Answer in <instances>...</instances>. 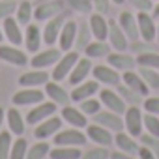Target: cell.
I'll return each mask as SVG.
<instances>
[{"instance_id": "obj_22", "label": "cell", "mask_w": 159, "mask_h": 159, "mask_svg": "<svg viewBox=\"0 0 159 159\" xmlns=\"http://www.w3.org/2000/svg\"><path fill=\"white\" fill-rule=\"evenodd\" d=\"M43 92H45V98L47 99H51L52 103H56L58 107H66V105H71L73 101H71V96H69V92L60 84V83H56V81H51L43 86Z\"/></svg>"}, {"instance_id": "obj_54", "label": "cell", "mask_w": 159, "mask_h": 159, "mask_svg": "<svg viewBox=\"0 0 159 159\" xmlns=\"http://www.w3.org/2000/svg\"><path fill=\"white\" fill-rule=\"evenodd\" d=\"M111 2L114 4V6H122V4H125L127 0H111Z\"/></svg>"}, {"instance_id": "obj_12", "label": "cell", "mask_w": 159, "mask_h": 159, "mask_svg": "<svg viewBox=\"0 0 159 159\" xmlns=\"http://www.w3.org/2000/svg\"><path fill=\"white\" fill-rule=\"evenodd\" d=\"M51 81V73L45 69H28L19 75L17 84L19 86H28V88H43Z\"/></svg>"}, {"instance_id": "obj_18", "label": "cell", "mask_w": 159, "mask_h": 159, "mask_svg": "<svg viewBox=\"0 0 159 159\" xmlns=\"http://www.w3.org/2000/svg\"><path fill=\"white\" fill-rule=\"evenodd\" d=\"M77 28H79V23L73 21V19H66L62 30H60V36H58V41H56V47L62 51V52H67L75 47V39H77Z\"/></svg>"}, {"instance_id": "obj_1", "label": "cell", "mask_w": 159, "mask_h": 159, "mask_svg": "<svg viewBox=\"0 0 159 159\" xmlns=\"http://www.w3.org/2000/svg\"><path fill=\"white\" fill-rule=\"evenodd\" d=\"M124 129L135 139L144 133V111L140 105H127L124 112Z\"/></svg>"}, {"instance_id": "obj_48", "label": "cell", "mask_w": 159, "mask_h": 159, "mask_svg": "<svg viewBox=\"0 0 159 159\" xmlns=\"http://www.w3.org/2000/svg\"><path fill=\"white\" fill-rule=\"evenodd\" d=\"M129 4L137 11H152L153 10V0H129Z\"/></svg>"}, {"instance_id": "obj_8", "label": "cell", "mask_w": 159, "mask_h": 159, "mask_svg": "<svg viewBox=\"0 0 159 159\" xmlns=\"http://www.w3.org/2000/svg\"><path fill=\"white\" fill-rule=\"evenodd\" d=\"M0 60L10 64V66H15V67H26L30 66V58H28V52H25L23 49H19L17 45H2L0 43Z\"/></svg>"}, {"instance_id": "obj_52", "label": "cell", "mask_w": 159, "mask_h": 159, "mask_svg": "<svg viewBox=\"0 0 159 159\" xmlns=\"http://www.w3.org/2000/svg\"><path fill=\"white\" fill-rule=\"evenodd\" d=\"M4 122H6V109L0 105V131H2V125H4Z\"/></svg>"}, {"instance_id": "obj_4", "label": "cell", "mask_w": 159, "mask_h": 159, "mask_svg": "<svg viewBox=\"0 0 159 159\" xmlns=\"http://www.w3.org/2000/svg\"><path fill=\"white\" fill-rule=\"evenodd\" d=\"M88 142V137L83 129L77 127H67V129H60L54 137H52V144L54 146H79L83 148Z\"/></svg>"}, {"instance_id": "obj_25", "label": "cell", "mask_w": 159, "mask_h": 159, "mask_svg": "<svg viewBox=\"0 0 159 159\" xmlns=\"http://www.w3.org/2000/svg\"><path fill=\"white\" fill-rule=\"evenodd\" d=\"M107 41H109V45H111L112 51H129V39L124 34V30L120 28L118 21H114V19H109V36H107Z\"/></svg>"}, {"instance_id": "obj_37", "label": "cell", "mask_w": 159, "mask_h": 159, "mask_svg": "<svg viewBox=\"0 0 159 159\" xmlns=\"http://www.w3.org/2000/svg\"><path fill=\"white\" fill-rule=\"evenodd\" d=\"M114 88H116V92L122 96V99H124L127 105H142V99H144V98H142L139 92H135L133 88H129L127 84L120 83V84H116Z\"/></svg>"}, {"instance_id": "obj_5", "label": "cell", "mask_w": 159, "mask_h": 159, "mask_svg": "<svg viewBox=\"0 0 159 159\" xmlns=\"http://www.w3.org/2000/svg\"><path fill=\"white\" fill-rule=\"evenodd\" d=\"M45 92L43 88H28V86H21L13 96H11V103L15 107H34L41 101H45Z\"/></svg>"}, {"instance_id": "obj_55", "label": "cell", "mask_w": 159, "mask_h": 159, "mask_svg": "<svg viewBox=\"0 0 159 159\" xmlns=\"http://www.w3.org/2000/svg\"><path fill=\"white\" fill-rule=\"evenodd\" d=\"M155 45L159 49V23H157V34H155Z\"/></svg>"}, {"instance_id": "obj_53", "label": "cell", "mask_w": 159, "mask_h": 159, "mask_svg": "<svg viewBox=\"0 0 159 159\" xmlns=\"http://www.w3.org/2000/svg\"><path fill=\"white\" fill-rule=\"evenodd\" d=\"M152 11H153V17H155V19H159V2L153 6V10H152Z\"/></svg>"}, {"instance_id": "obj_15", "label": "cell", "mask_w": 159, "mask_h": 159, "mask_svg": "<svg viewBox=\"0 0 159 159\" xmlns=\"http://www.w3.org/2000/svg\"><path fill=\"white\" fill-rule=\"evenodd\" d=\"M60 116L64 120V124H67L69 127H77V129H84L90 122H88V116L79 109L77 105H66V107H60Z\"/></svg>"}, {"instance_id": "obj_20", "label": "cell", "mask_w": 159, "mask_h": 159, "mask_svg": "<svg viewBox=\"0 0 159 159\" xmlns=\"http://www.w3.org/2000/svg\"><path fill=\"white\" fill-rule=\"evenodd\" d=\"M92 122L111 129L112 133H118V131H124V114H116L112 111H107V109H101L98 114L92 116Z\"/></svg>"}, {"instance_id": "obj_56", "label": "cell", "mask_w": 159, "mask_h": 159, "mask_svg": "<svg viewBox=\"0 0 159 159\" xmlns=\"http://www.w3.org/2000/svg\"><path fill=\"white\" fill-rule=\"evenodd\" d=\"M4 41V32H2V28H0V43Z\"/></svg>"}, {"instance_id": "obj_3", "label": "cell", "mask_w": 159, "mask_h": 159, "mask_svg": "<svg viewBox=\"0 0 159 159\" xmlns=\"http://www.w3.org/2000/svg\"><path fill=\"white\" fill-rule=\"evenodd\" d=\"M62 127H64V120H62L60 112H56V114L45 118L43 122H39L38 125H34L32 135H34L36 140H49V139H52Z\"/></svg>"}, {"instance_id": "obj_46", "label": "cell", "mask_w": 159, "mask_h": 159, "mask_svg": "<svg viewBox=\"0 0 159 159\" xmlns=\"http://www.w3.org/2000/svg\"><path fill=\"white\" fill-rule=\"evenodd\" d=\"M142 111L159 116V96H146L142 99Z\"/></svg>"}, {"instance_id": "obj_38", "label": "cell", "mask_w": 159, "mask_h": 159, "mask_svg": "<svg viewBox=\"0 0 159 159\" xmlns=\"http://www.w3.org/2000/svg\"><path fill=\"white\" fill-rule=\"evenodd\" d=\"M26 152H28V140L26 137H17L13 139L11 150H10V159H26Z\"/></svg>"}, {"instance_id": "obj_49", "label": "cell", "mask_w": 159, "mask_h": 159, "mask_svg": "<svg viewBox=\"0 0 159 159\" xmlns=\"http://www.w3.org/2000/svg\"><path fill=\"white\" fill-rule=\"evenodd\" d=\"M111 0H92V6H94V11L101 13V15H107L111 11Z\"/></svg>"}, {"instance_id": "obj_9", "label": "cell", "mask_w": 159, "mask_h": 159, "mask_svg": "<svg viewBox=\"0 0 159 159\" xmlns=\"http://www.w3.org/2000/svg\"><path fill=\"white\" fill-rule=\"evenodd\" d=\"M98 98H99V101H101L103 109L112 111V112H116V114H124V112H125V109H127V103L122 99V96L116 92V88L105 86V88H101V90H99Z\"/></svg>"}, {"instance_id": "obj_27", "label": "cell", "mask_w": 159, "mask_h": 159, "mask_svg": "<svg viewBox=\"0 0 159 159\" xmlns=\"http://www.w3.org/2000/svg\"><path fill=\"white\" fill-rule=\"evenodd\" d=\"M118 25H120V28L124 30V34L127 36L129 43H131V41L140 39V36H139V23H137V15H135L133 11L124 10V11L120 13V17H118Z\"/></svg>"}, {"instance_id": "obj_32", "label": "cell", "mask_w": 159, "mask_h": 159, "mask_svg": "<svg viewBox=\"0 0 159 159\" xmlns=\"http://www.w3.org/2000/svg\"><path fill=\"white\" fill-rule=\"evenodd\" d=\"M83 148L79 146H52L49 152V159H81Z\"/></svg>"}, {"instance_id": "obj_11", "label": "cell", "mask_w": 159, "mask_h": 159, "mask_svg": "<svg viewBox=\"0 0 159 159\" xmlns=\"http://www.w3.org/2000/svg\"><path fill=\"white\" fill-rule=\"evenodd\" d=\"M84 133L88 137L90 142H94L96 146H105V148H111L114 144V133L96 122H90L86 127H84Z\"/></svg>"}, {"instance_id": "obj_50", "label": "cell", "mask_w": 159, "mask_h": 159, "mask_svg": "<svg viewBox=\"0 0 159 159\" xmlns=\"http://www.w3.org/2000/svg\"><path fill=\"white\" fill-rule=\"evenodd\" d=\"M137 157H139V159H157V157H155V153H153L152 150H148L146 146H142V144H140V148H139Z\"/></svg>"}, {"instance_id": "obj_40", "label": "cell", "mask_w": 159, "mask_h": 159, "mask_svg": "<svg viewBox=\"0 0 159 159\" xmlns=\"http://www.w3.org/2000/svg\"><path fill=\"white\" fill-rule=\"evenodd\" d=\"M140 77L144 79V83L150 90H159V69L152 67H139Z\"/></svg>"}, {"instance_id": "obj_21", "label": "cell", "mask_w": 159, "mask_h": 159, "mask_svg": "<svg viewBox=\"0 0 159 159\" xmlns=\"http://www.w3.org/2000/svg\"><path fill=\"white\" fill-rule=\"evenodd\" d=\"M64 13V2L62 0H47V2H41L38 8H34V21L38 23H45L56 15Z\"/></svg>"}, {"instance_id": "obj_28", "label": "cell", "mask_w": 159, "mask_h": 159, "mask_svg": "<svg viewBox=\"0 0 159 159\" xmlns=\"http://www.w3.org/2000/svg\"><path fill=\"white\" fill-rule=\"evenodd\" d=\"M88 26L92 30V36L94 39H103L107 41V36H109V19L98 11H92L90 17H88Z\"/></svg>"}, {"instance_id": "obj_31", "label": "cell", "mask_w": 159, "mask_h": 159, "mask_svg": "<svg viewBox=\"0 0 159 159\" xmlns=\"http://www.w3.org/2000/svg\"><path fill=\"white\" fill-rule=\"evenodd\" d=\"M111 45H109V41H103V39H92L88 45H86V49L83 51L84 52V56H88L90 60H105L109 54H111Z\"/></svg>"}, {"instance_id": "obj_35", "label": "cell", "mask_w": 159, "mask_h": 159, "mask_svg": "<svg viewBox=\"0 0 159 159\" xmlns=\"http://www.w3.org/2000/svg\"><path fill=\"white\" fill-rule=\"evenodd\" d=\"M94 39V36H92V30H90V26H88V23H79V28H77V39H75V51H79V52H83L84 49H86V45L90 43Z\"/></svg>"}, {"instance_id": "obj_51", "label": "cell", "mask_w": 159, "mask_h": 159, "mask_svg": "<svg viewBox=\"0 0 159 159\" xmlns=\"http://www.w3.org/2000/svg\"><path fill=\"white\" fill-rule=\"evenodd\" d=\"M109 159H139V157L131 155V153H125V152H120V150H112Z\"/></svg>"}, {"instance_id": "obj_13", "label": "cell", "mask_w": 159, "mask_h": 159, "mask_svg": "<svg viewBox=\"0 0 159 159\" xmlns=\"http://www.w3.org/2000/svg\"><path fill=\"white\" fill-rule=\"evenodd\" d=\"M99 86H101V84L96 81V79H86V81L75 84V86L71 88V92H69L71 101L77 105V103H81L83 99H88V98L98 96V94H99V90H101Z\"/></svg>"}, {"instance_id": "obj_26", "label": "cell", "mask_w": 159, "mask_h": 159, "mask_svg": "<svg viewBox=\"0 0 159 159\" xmlns=\"http://www.w3.org/2000/svg\"><path fill=\"white\" fill-rule=\"evenodd\" d=\"M6 124H8V129L11 131L13 137H23L25 135V127H26V120H25V114H21L19 107H10L6 109Z\"/></svg>"}, {"instance_id": "obj_34", "label": "cell", "mask_w": 159, "mask_h": 159, "mask_svg": "<svg viewBox=\"0 0 159 159\" xmlns=\"http://www.w3.org/2000/svg\"><path fill=\"white\" fill-rule=\"evenodd\" d=\"M51 148H52L51 142H47V140H36L34 144H28L26 159H49Z\"/></svg>"}, {"instance_id": "obj_23", "label": "cell", "mask_w": 159, "mask_h": 159, "mask_svg": "<svg viewBox=\"0 0 159 159\" xmlns=\"http://www.w3.org/2000/svg\"><path fill=\"white\" fill-rule=\"evenodd\" d=\"M2 32H4V39L11 45H17L21 47L23 41H25V32H23V26L19 25V21L11 15V17H6L2 21Z\"/></svg>"}, {"instance_id": "obj_45", "label": "cell", "mask_w": 159, "mask_h": 159, "mask_svg": "<svg viewBox=\"0 0 159 159\" xmlns=\"http://www.w3.org/2000/svg\"><path fill=\"white\" fill-rule=\"evenodd\" d=\"M139 142L142 146H146L148 150H152L155 153V157L159 159V137H153V135H148V133H142L139 137Z\"/></svg>"}, {"instance_id": "obj_17", "label": "cell", "mask_w": 159, "mask_h": 159, "mask_svg": "<svg viewBox=\"0 0 159 159\" xmlns=\"http://www.w3.org/2000/svg\"><path fill=\"white\" fill-rule=\"evenodd\" d=\"M137 23H139V36L144 41L155 43V34H157V21L150 11H139L137 13Z\"/></svg>"}, {"instance_id": "obj_30", "label": "cell", "mask_w": 159, "mask_h": 159, "mask_svg": "<svg viewBox=\"0 0 159 159\" xmlns=\"http://www.w3.org/2000/svg\"><path fill=\"white\" fill-rule=\"evenodd\" d=\"M114 146H116V150H120V152L137 155V153H139V148H140V142H139L135 137H131V135L124 129V131L114 133Z\"/></svg>"}, {"instance_id": "obj_14", "label": "cell", "mask_w": 159, "mask_h": 159, "mask_svg": "<svg viewBox=\"0 0 159 159\" xmlns=\"http://www.w3.org/2000/svg\"><path fill=\"white\" fill-rule=\"evenodd\" d=\"M64 23H66V13H60V15H56V17L45 21V25H43V28H41L43 45H47V47H54V45H56Z\"/></svg>"}, {"instance_id": "obj_16", "label": "cell", "mask_w": 159, "mask_h": 159, "mask_svg": "<svg viewBox=\"0 0 159 159\" xmlns=\"http://www.w3.org/2000/svg\"><path fill=\"white\" fill-rule=\"evenodd\" d=\"M92 67H94V60H90L88 56H83V54H81V56H79V60L75 62V66H73L69 77H67L69 84L75 86V84H79V83L86 81V79H90Z\"/></svg>"}, {"instance_id": "obj_39", "label": "cell", "mask_w": 159, "mask_h": 159, "mask_svg": "<svg viewBox=\"0 0 159 159\" xmlns=\"http://www.w3.org/2000/svg\"><path fill=\"white\" fill-rule=\"evenodd\" d=\"M77 107L81 109L88 118H92L94 114H98L101 109H103V105H101V101H99V98H88V99H83L81 103H77Z\"/></svg>"}, {"instance_id": "obj_36", "label": "cell", "mask_w": 159, "mask_h": 159, "mask_svg": "<svg viewBox=\"0 0 159 159\" xmlns=\"http://www.w3.org/2000/svg\"><path fill=\"white\" fill-rule=\"evenodd\" d=\"M137 56V67H152V69H159V49L155 51H146Z\"/></svg>"}, {"instance_id": "obj_29", "label": "cell", "mask_w": 159, "mask_h": 159, "mask_svg": "<svg viewBox=\"0 0 159 159\" xmlns=\"http://www.w3.org/2000/svg\"><path fill=\"white\" fill-rule=\"evenodd\" d=\"M122 83H124V84H127L129 88H133L135 92H139L142 98L150 96V92H152V90L146 86L144 79L140 77L139 69H129V71H124V73H122Z\"/></svg>"}, {"instance_id": "obj_2", "label": "cell", "mask_w": 159, "mask_h": 159, "mask_svg": "<svg viewBox=\"0 0 159 159\" xmlns=\"http://www.w3.org/2000/svg\"><path fill=\"white\" fill-rule=\"evenodd\" d=\"M79 56H81V52L75 51V49H71L67 52H62L58 62L52 66L54 69L51 71V79H52V81H56V83L66 81V79L69 77V73H71V69H73V66H75V62L79 60Z\"/></svg>"}, {"instance_id": "obj_42", "label": "cell", "mask_w": 159, "mask_h": 159, "mask_svg": "<svg viewBox=\"0 0 159 159\" xmlns=\"http://www.w3.org/2000/svg\"><path fill=\"white\" fill-rule=\"evenodd\" d=\"M66 4L69 6V10L81 13V15H90L94 11L92 0H66Z\"/></svg>"}, {"instance_id": "obj_19", "label": "cell", "mask_w": 159, "mask_h": 159, "mask_svg": "<svg viewBox=\"0 0 159 159\" xmlns=\"http://www.w3.org/2000/svg\"><path fill=\"white\" fill-rule=\"evenodd\" d=\"M105 60L109 66H112L120 73L129 71V69H137V56L129 54L127 51H111V54Z\"/></svg>"}, {"instance_id": "obj_10", "label": "cell", "mask_w": 159, "mask_h": 159, "mask_svg": "<svg viewBox=\"0 0 159 159\" xmlns=\"http://www.w3.org/2000/svg\"><path fill=\"white\" fill-rule=\"evenodd\" d=\"M60 56H62V51H60L56 45H54V47L41 49V51H38V52L32 54V58H30V67H34V69H49V67H52V66L58 62Z\"/></svg>"}, {"instance_id": "obj_41", "label": "cell", "mask_w": 159, "mask_h": 159, "mask_svg": "<svg viewBox=\"0 0 159 159\" xmlns=\"http://www.w3.org/2000/svg\"><path fill=\"white\" fill-rule=\"evenodd\" d=\"M13 144V135L10 129L0 131V159H10V150Z\"/></svg>"}, {"instance_id": "obj_33", "label": "cell", "mask_w": 159, "mask_h": 159, "mask_svg": "<svg viewBox=\"0 0 159 159\" xmlns=\"http://www.w3.org/2000/svg\"><path fill=\"white\" fill-rule=\"evenodd\" d=\"M15 19L19 21L21 26H26L34 21V6L30 0H23V2L17 4V10H15Z\"/></svg>"}, {"instance_id": "obj_7", "label": "cell", "mask_w": 159, "mask_h": 159, "mask_svg": "<svg viewBox=\"0 0 159 159\" xmlns=\"http://www.w3.org/2000/svg\"><path fill=\"white\" fill-rule=\"evenodd\" d=\"M56 112H58V105L52 103L51 99H45V101L30 107V111L25 114V120H26V125L34 127V125H38L39 122H43L45 118H49V116H52Z\"/></svg>"}, {"instance_id": "obj_6", "label": "cell", "mask_w": 159, "mask_h": 159, "mask_svg": "<svg viewBox=\"0 0 159 159\" xmlns=\"http://www.w3.org/2000/svg\"><path fill=\"white\" fill-rule=\"evenodd\" d=\"M92 79H96V81L99 84H103V86L114 88L116 84L122 83V73L118 69H114L112 66H109V64H94Z\"/></svg>"}, {"instance_id": "obj_43", "label": "cell", "mask_w": 159, "mask_h": 159, "mask_svg": "<svg viewBox=\"0 0 159 159\" xmlns=\"http://www.w3.org/2000/svg\"><path fill=\"white\" fill-rule=\"evenodd\" d=\"M144 133L159 137V116L157 114H150V112L144 114Z\"/></svg>"}, {"instance_id": "obj_47", "label": "cell", "mask_w": 159, "mask_h": 159, "mask_svg": "<svg viewBox=\"0 0 159 159\" xmlns=\"http://www.w3.org/2000/svg\"><path fill=\"white\" fill-rule=\"evenodd\" d=\"M17 2L15 0H0V21H4L6 17L15 15Z\"/></svg>"}, {"instance_id": "obj_24", "label": "cell", "mask_w": 159, "mask_h": 159, "mask_svg": "<svg viewBox=\"0 0 159 159\" xmlns=\"http://www.w3.org/2000/svg\"><path fill=\"white\" fill-rule=\"evenodd\" d=\"M23 45H25V51L28 54H34V52L41 51V47H43V34H41L39 25L30 23V25L25 26V41H23Z\"/></svg>"}, {"instance_id": "obj_44", "label": "cell", "mask_w": 159, "mask_h": 159, "mask_svg": "<svg viewBox=\"0 0 159 159\" xmlns=\"http://www.w3.org/2000/svg\"><path fill=\"white\" fill-rule=\"evenodd\" d=\"M109 157H111V148L94 146V148L83 152V157H81V159H109Z\"/></svg>"}]
</instances>
